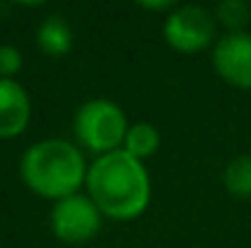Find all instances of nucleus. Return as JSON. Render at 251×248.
I'll return each mask as SVG.
<instances>
[{
	"label": "nucleus",
	"instance_id": "f257e3e1",
	"mask_svg": "<svg viewBox=\"0 0 251 248\" xmlns=\"http://www.w3.org/2000/svg\"><path fill=\"white\" fill-rule=\"evenodd\" d=\"M85 195L95 202L105 219H139L151 202V178L147 163L122 149L93 158L88 165Z\"/></svg>",
	"mask_w": 251,
	"mask_h": 248
},
{
	"label": "nucleus",
	"instance_id": "f03ea898",
	"mask_svg": "<svg viewBox=\"0 0 251 248\" xmlns=\"http://www.w3.org/2000/svg\"><path fill=\"white\" fill-rule=\"evenodd\" d=\"M88 161L69 139H42L25 149L20 158L22 182L39 197L59 202L85 187Z\"/></svg>",
	"mask_w": 251,
	"mask_h": 248
},
{
	"label": "nucleus",
	"instance_id": "7ed1b4c3",
	"mask_svg": "<svg viewBox=\"0 0 251 248\" xmlns=\"http://www.w3.org/2000/svg\"><path fill=\"white\" fill-rule=\"evenodd\" d=\"M74 144L98 156L122 149L129 122L125 110L110 97H90L74 114Z\"/></svg>",
	"mask_w": 251,
	"mask_h": 248
},
{
	"label": "nucleus",
	"instance_id": "20e7f679",
	"mask_svg": "<svg viewBox=\"0 0 251 248\" xmlns=\"http://www.w3.org/2000/svg\"><path fill=\"white\" fill-rule=\"evenodd\" d=\"M217 20L202 5H176L164 20V39L178 54H198L215 46Z\"/></svg>",
	"mask_w": 251,
	"mask_h": 248
},
{
	"label": "nucleus",
	"instance_id": "39448f33",
	"mask_svg": "<svg viewBox=\"0 0 251 248\" xmlns=\"http://www.w3.org/2000/svg\"><path fill=\"white\" fill-rule=\"evenodd\" d=\"M102 219L105 217L100 214L95 202L85 192H78V195L54 202L51 214H49V226L59 241L76 246V244L93 241L100 234Z\"/></svg>",
	"mask_w": 251,
	"mask_h": 248
},
{
	"label": "nucleus",
	"instance_id": "423d86ee",
	"mask_svg": "<svg viewBox=\"0 0 251 248\" xmlns=\"http://www.w3.org/2000/svg\"><path fill=\"white\" fill-rule=\"evenodd\" d=\"M212 68L232 88L251 90V34L227 32L212 46Z\"/></svg>",
	"mask_w": 251,
	"mask_h": 248
},
{
	"label": "nucleus",
	"instance_id": "0eeeda50",
	"mask_svg": "<svg viewBox=\"0 0 251 248\" xmlns=\"http://www.w3.org/2000/svg\"><path fill=\"white\" fill-rule=\"evenodd\" d=\"M32 119V100L20 81L0 78V139H17Z\"/></svg>",
	"mask_w": 251,
	"mask_h": 248
},
{
	"label": "nucleus",
	"instance_id": "6e6552de",
	"mask_svg": "<svg viewBox=\"0 0 251 248\" xmlns=\"http://www.w3.org/2000/svg\"><path fill=\"white\" fill-rule=\"evenodd\" d=\"M37 49L49 59H64L74 49V29L64 15H49L34 32Z\"/></svg>",
	"mask_w": 251,
	"mask_h": 248
},
{
	"label": "nucleus",
	"instance_id": "1a4fd4ad",
	"mask_svg": "<svg viewBox=\"0 0 251 248\" xmlns=\"http://www.w3.org/2000/svg\"><path fill=\"white\" fill-rule=\"evenodd\" d=\"M159 149H161V132H159L156 124H151V122H134V124H129L125 144H122V151H127L129 156H134L137 161L144 163Z\"/></svg>",
	"mask_w": 251,
	"mask_h": 248
},
{
	"label": "nucleus",
	"instance_id": "9d476101",
	"mask_svg": "<svg viewBox=\"0 0 251 248\" xmlns=\"http://www.w3.org/2000/svg\"><path fill=\"white\" fill-rule=\"evenodd\" d=\"M222 182L232 197L251 200V154L232 158L222 173Z\"/></svg>",
	"mask_w": 251,
	"mask_h": 248
},
{
	"label": "nucleus",
	"instance_id": "9b49d317",
	"mask_svg": "<svg viewBox=\"0 0 251 248\" xmlns=\"http://www.w3.org/2000/svg\"><path fill=\"white\" fill-rule=\"evenodd\" d=\"M217 24H222L227 32H244L251 20V5L244 0H222L212 10Z\"/></svg>",
	"mask_w": 251,
	"mask_h": 248
},
{
	"label": "nucleus",
	"instance_id": "f8f14e48",
	"mask_svg": "<svg viewBox=\"0 0 251 248\" xmlns=\"http://www.w3.org/2000/svg\"><path fill=\"white\" fill-rule=\"evenodd\" d=\"M25 68V56L15 44H0V78L15 81Z\"/></svg>",
	"mask_w": 251,
	"mask_h": 248
}]
</instances>
